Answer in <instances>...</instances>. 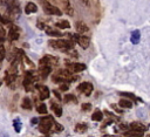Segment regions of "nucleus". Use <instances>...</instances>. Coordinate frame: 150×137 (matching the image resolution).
<instances>
[{
	"label": "nucleus",
	"mask_w": 150,
	"mask_h": 137,
	"mask_svg": "<svg viewBox=\"0 0 150 137\" xmlns=\"http://www.w3.org/2000/svg\"><path fill=\"white\" fill-rule=\"evenodd\" d=\"M49 44L53 47V48H56V49H61V50H69V49H73V41H69V40H63V39H57V40H50L49 41Z\"/></svg>",
	"instance_id": "nucleus-1"
},
{
	"label": "nucleus",
	"mask_w": 150,
	"mask_h": 137,
	"mask_svg": "<svg viewBox=\"0 0 150 137\" xmlns=\"http://www.w3.org/2000/svg\"><path fill=\"white\" fill-rule=\"evenodd\" d=\"M39 121H40V122H39V130H40L41 132H43V133H47V132L50 130L52 125L54 124L53 117H50V116L43 117V118H41V119H39Z\"/></svg>",
	"instance_id": "nucleus-2"
},
{
	"label": "nucleus",
	"mask_w": 150,
	"mask_h": 137,
	"mask_svg": "<svg viewBox=\"0 0 150 137\" xmlns=\"http://www.w3.org/2000/svg\"><path fill=\"white\" fill-rule=\"evenodd\" d=\"M41 5H42V8L45 11V13L47 14H50V15H61L62 12L56 7V6H53L52 4H49L48 1L46 0H41Z\"/></svg>",
	"instance_id": "nucleus-3"
},
{
	"label": "nucleus",
	"mask_w": 150,
	"mask_h": 137,
	"mask_svg": "<svg viewBox=\"0 0 150 137\" xmlns=\"http://www.w3.org/2000/svg\"><path fill=\"white\" fill-rule=\"evenodd\" d=\"M71 37H73V41H76L82 48H88L89 42H90L88 36H83V35H80V34H74Z\"/></svg>",
	"instance_id": "nucleus-4"
},
{
	"label": "nucleus",
	"mask_w": 150,
	"mask_h": 137,
	"mask_svg": "<svg viewBox=\"0 0 150 137\" xmlns=\"http://www.w3.org/2000/svg\"><path fill=\"white\" fill-rule=\"evenodd\" d=\"M33 85H34V77L32 73H26L25 80H23V87L26 89V91H32L33 90Z\"/></svg>",
	"instance_id": "nucleus-5"
},
{
	"label": "nucleus",
	"mask_w": 150,
	"mask_h": 137,
	"mask_svg": "<svg viewBox=\"0 0 150 137\" xmlns=\"http://www.w3.org/2000/svg\"><path fill=\"white\" fill-rule=\"evenodd\" d=\"M55 63H57V57H54V56H50V55H46L40 60V66H49V67H52Z\"/></svg>",
	"instance_id": "nucleus-6"
},
{
	"label": "nucleus",
	"mask_w": 150,
	"mask_h": 137,
	"mask_svg": "<svg viewBox=\"0 0 150 137\" xmlns=\"http://www.w3.org/2000/svg\"><path fill=\"white\" fill-rule=\"evenodd\" d=\"M77 89H79L81 93H83L86 96H89V95L93 93V84L89 83V82H83V83H81V84L77 87Z\"/></svg>",
	"instance_id": "nucleus-7"
},
{
	"label": "nucleus",
	"mask_w": 150,
	"mask_h": 137,
	"mask_svg": "<svg viewBox=\"0 0 150 137\" xmlns=\"http://www.w3.org/2000/svg\"><path fill=\"white\" fill-rule=\"evenodd\" d=\"M38 90H39V96H40V100H47L49 97V90L46 85H36Z\"/></svg>",
	"instance_id": "nucleus-8"
},
{
	"label": "nucleus",
	"mask_w": 150,
	"mask_h": 137,
	"mask_svg": "<svg viewBox=\"0 0 150 137\" xmlns=\"http://www.w3.org/2000/svg\"><path fill=\"white\" fill-rule=\"evenodd\" d=\"M68 69L71 73H80L86 69V66L82 63H70V64H68Z\"/></svg>",
	"instance_id": "nucleus-9"
},
{
	"label": "nucleus",
	"mask_w": 150,
	"mask_h": 137,
	"mask_svg": "<svg viewBox=\"0 0 150 137\" xmlns=\"http://www.w3.org/2000/svg\"><path fill=\"white\" fill-rule=\"evenodd\" d=\"M19 35H20L19 28H18L15 25H11V27H9V39H11L12 41L18 40V39H19Z\"/></svg>",
	"instance_id": "nucleus-10"
},
{
	"label": "nucleus",
	"mask_w": 150,
	"mask_h": 137,
	"mask_svg": "<svg viewBox=\"0 0 150 137\" xmlns=\"http://www.w3.org/2000/svg\"><path fill=\"white\" fill-rule=\"evenodd\" d=\"M129 128L132 130H136V131H141V132H144L146 130V126L141 122H134L129 125Z\"/></svg>",
	"instance_id": "nucleus-11"
},
{
	"label": "nucleus",
	"mask_w": 150,
	"mask_h": 137,
	"mask_svg": "<svg viewBox=\"0 0 150 137\" xmlns=\"http://www.w3.org/2000/svg\"><path fill=\"white\" fill-rule=\"evenodd\" d=\"M16 76H18V75H16V73H15V71H9V70H8V71L6 73V76H5L6 83H7L8 85H9V84H12V83L16 80Z\"/></svg>",
	"instance_id": "nucleus-12"
},
{
	"label": "nucleus",
	"mask_w": 150,
	"mask_h": 137,
	"mask_svg": "<svg viewBox=\"0 0 150 137\" xmlns=\"http://www.w3.org/2000/svg\"><path fill=\"white\" fill-rule=\"evenodd\" d=\"M143 135V132L141 131H136V130H132V129H128L125 131V133L123 135V137H141Z\"/></svg>",
	"instance_id": "nucleus-13"
},
{
	"label": "nucleus",
	"mask_w": 150,
	"mask_h": 137,
	"mask_svg": "<svg viewBox=\"0 0 150 137\" xmlns=\"http://www.w3.org/2000/svg\"><path fill=\"white\" fill-rule=\"evenodd\" d=\"M36 11H38V7H36V5H35L34 2H28V4L26 5V7H25V12H26L27 14L35 13Z\"/></svg>",
	"instance_id": "nucleus-14"
},
{
	"label": "nucleus",
	"mask_w": 150,
	"mask_h": 137,
	"mask_svg": "<svg viewBox=\"0 0 150 137\" xmlns=\"http://www.w3.org/2000/svg\"><path fill=\"white\" fill-rule=\"evenodd\" d=\"M61 2H62V6H63L64 12H66L67 14H69V15H73V8H71V6H70L69 0H61Z\"/></svg>",
	"instance_id": "nucleus-15"
},
{
	"label": "nucleus",
	"mask_w": 150,
	"mask_h": 137,
	"mask_svg": "<svg viewBox=\"0 0 150 137\" xmlns=\"http://www.w3.org/2000/svg\"><path fill=\"white\" fill-rule=\"evenodd\" d=\"M50 70H52V67H49V66H40V74H41V77H42V78L47 77L48 74L50 73Z\"/></svg>",
	"instance_id": "nucleus-16"
},
{
	"label": "nucleus",
	"mask_w": 150,
	"mask_h": 137,
	"mask_svg": "<svg viewBox=\"0 0 150 137\" xmlns=\"http://www.w3.org/2000/svg\"><path fill=\"white\" fill-rule=\"evenodd\" d=\"M76 29L79 33H84V32H88V26L83 21H77L76 22Z\"/></svg>",
	"instance_id": "nucleus-17"
},
{
	"label": "nucleus",
	"mask_w": 150,
	"mask_h": 137,
	"mask_svg": "<svg viewBox=\"0 0 150 137\" xmlns=\"http://www.w3.org/2000/svg\"><path fill=\"white\" fill-rule=\"evenodd\" d=\"M52 110L54 111V114H55L57 117H60V116L62 115V108H61L57 103H55V102L52 103Z\"/></svg>",
	"instance_id": "nucleus-18"
},
{
	"label": "nucleus",
	"mask_w": 150,
	"mask_h": 137,
	"mask_svg": "<svg viewBox=\"0 0 150 137\" xmlns=\"http://www.w3.org/2000/svg\"><path fill=\"white\" fill-rule=\"evenodd\" d=\"M46 33H47L48 35H50V36H62V33H61L60 30L53 29V28H50V27H47V28H46Z\"/></svg>",
	"instance_id": "nucleus-19"
},
{
	"label": "nucleus",
	"mask_w": 150,
	"mask_h": 137,
	"mask_svg": "<svg viewBox=\"0 0 150 137\" xmlns=\"http://www.w3.org/2000/svg\"><path fill=\"white\" fill-rule=\"evenodd\" d=\"M102 118H103V114H102V111H100V110H95L94 114H93V116H91V119L98 122V121H102Z\"/></svg>",
	"instance_id": "nucleus-20"
},
{
	"label": "nucleus",
	"mask_w": 150,
	"mask_h": 137,
	"mask_svg": "<svg viewBox=\"0 0 150 137\" xmlns=\"http://www.w3.org/2000/svg\"><path fill=\"white\" fill-rule=\"evenodd\" d=\"M56 27L62 28V29H66V28H69V27H70V23H69L67 20H61V21L56 22Z\"/></svg>",
	"instance_id": "nucleus-21"
},
{
	"label": "nucleus",
	"mask_w": 150,
	"mask_h": 137,
	"mask_svg": "<svg viewBox=\"0 0 150 137\" xmlns=\"http://www.w3.org/2000/svg\"><path fill=\"white\" fill-rule=\"evenodd\" d=\"M131 42L132 43H138V41H139V32L138 30H134L132 33H131Z\"/></svg>",
	"instance_id": "nucleus-22"
},
{
	"label": "nucleus",
	"mask_w": 150,
	"mask_h": 137,
	"mask_svg": "<svg viewBox=\"0 0 150 137\" xmlns=\"http://www.w3.org/2000/svg\"><path fill=\"white\" fill-rule=\"evenodd\" d=\"M2 42H4V37H0V62L4 60V57H5V55H6L5 47H4Z\"/></svg>",
	"instance_id": "nucleus-23"
},
{
	"label": "nucleus",
	"mask_w": 150,
	"mask_h": 137,
	"mask_svg": "<svg viewBox=\"0 0 150 137\" xmlns=\"http://www.w3.org/2000/svg\"><path fill=\"white\" fill-rule=\"evenodd\" d=\"M64 102L66 103H69V102H73V103H76L77 102V100H76V97L74 96V95H71V94H67L66 96H64Z\"/></svg>",
	"instance_id": "nucleus-24"
},
{
	"label": "nucleus",
	"mask_w": 150,
	"mask_h": 137,
	"mask_svg": "<svg viewBox=\"0 0 150 137\" xmlns=\"http://www.w3.org/2000/svg\"><path fill=\"white\" fill-rule=\"evenodd\" d=\"M118 104H120V107H122V108H131V107H132V103H131V101H129V100H121Z\"/></svg>",
	"instance_id": "nucleus-25"
},
{
	"label": "nucleus",
	"mask_w": 150,
	"mask_h": 137,
	"mask_svg": "<svg viewBox=\"0 0 150 137\" xmlns=\"http://www.w3.org/2000/svg\"><path fill=\"white\" fill-rule=\"evenodd\" d=\"M21 107H22L23 109H30V108H32V102H30V100H29V98H27V97H26V98H23Z\"/></svg>",
	"instance_id": "nucleus-26"
},
{
	"label": "nucleus",
	"mask_w": 150,
	"mask_h": 137,
	"mask_svg": "<svg viewBox=\"0 0 150 137\" xmlns=\"http://www.w3.org/2000/svg\"><path fill=\"white\" fill-rule=\"evenodd\" d=\"M75 130H76L77 132H84V131L87 130V124H84V123H79V124H76Z\"/></svg>",
	"instance_id": "nucleus-27"
},
{
	"label": "nucleus",
	"mask_w": 150,
	"mask_h": 137,
	"mask_svg": "<svg viewBox=\"0 0 150 137\" xmlns=\"http://www.w3.org/2000/svg\"><path fill=\"white\" fill-rule=\"evenodd\" d=\"M36 110H38V112H40V114H46V112H47V107H46V104L42 103V104L38 105Z\"/></svg>",
	"instance_id": "nucleus-28"
},
{
	"label": "nucleus",
	"mask_w": 150,
	"mask_h": 137,
	"mask_svg": "<svg viewBox=\"0 0 150 137\" xmlns=\"http://www.w3.org/2000/svg\"><path fill=\"white\" fill-rule=\"evenodd\" d=\"M68 84H66L64 82H61V84H60V90H62V91H66V90H68Z\"/></svg>",
	"instance_id": "nucleus-29"
},
{
	"label": "nucleus",
	"mask_w": 150,
	"mask_h": 137,
	"mask_svg": "<svg viewBox=\"0 0 150 137\" xmlns=\"http://www.w3.org/2000/svg\"><path fill=\"white\" fill-rule=\"evenodd\" d=\"M82 109H83L84 111H88V110L91 109V105H90L89 103H83V104H82Z\"/></svg>",
	"instance_id": "nucleus-30"
},
{
	"label": "nucleus",
	"mask_w": 150,
	"mask_h": 137,
	"mask_svg": "<svg viewBox=\"0 0 150 137\" xmlns=\"http://www.w3.org/2000/svg\"><path fill=\"white\" fill-rule=\"evenodd\" d=\"M54 126H55L56 131H59V132H61V131L63 130V126H62V125H60L59 123H54Z\"/></svg>",
	"instance_id": "nucleus-31"
},
{
	"label": "nucleus",
	"mask_w": 150,
	"mask_h": 137,
	"mask_svg": "<svg viewBox=\"0 0 150 137\" xmlns=\"http://www.w3.org/2000/svg\"><path fill=\"white\" fill-rule=\"evenodd\" d=\"M121 95H122V96H127V97H130V98H134V100L136 98V97H135V95H132V94H129V93H121Z\"/></svg>",
	"instance_id": "nucleus-32"
},
{
	"label": "nucleus",
	"mask_w": 150,
	"mask_h": 137,
	"mask_svg": "<svg viewBox=\"0 0 150 137\" xmlns=\"http://www.w3.org/2000/svg\"><path fill=\"white\" fill-rule=\"evenodd\" d=\"M5 29H4V27L2 26H0V37H4L5 36Z\"/></svg>",
	"instance_id": "nucleus-33"
},
{
	"label": "nucleus",
	"mask_w": 150,
	"mask_h": 137,
	"mask_svg": "<svg viewBox=\"0 0 150 137\" xmlns=\"http://www.w3.org/2000/svg\"><path fill=\"white\" fill-rule=\"evenodd\" d=\"M53 93H54V95L56 96V98H57V100H61V96H60V94H59V93H57L56 90H54Z\"/></svg>",
	"instance_id": "nucleus-34"
},
{
	"label": "nucleus",
	"mask_w": 150,
	"mask_h": 137,
	"mask_svg": "<svg viewBox=\"0 0 150 137\" xmlns=\"http://www.w3.org/2000/svg\"><path fill=\"white\" fill-rule=\"evenodd\" d=\"M38 122H39V119H36V118H33V119H32V123H33V124H35V123H38Z\"/></svg>",
	"instance_id": "nucleus-35"
},
{
	"label": "nucleus",
	"mask_w": 150,
	"mask_h": 137,
	"mask_svg": "<svg viewBox=\"0 0 150 137\" xmlns=\"http://www.w3.org/2000/svg\"><path fill=\"white\" fill-rule=\"evenodd\" d=\"M0 1H1V4H4V5H6V4H7V1H8V0H0Z\"/></svg>",
	"instance_id": "nucleus-36"
},
{
	"label": "nucleus",
	"mask_w": 150,
	"mask_h": 137,
	"mask_svg": "<svg viewBox=\"0 0 150 137\" xmlns=\"http://www.w3.org/2000/svg\"><path fill=\"white\" fill-rule=\"evenodd\" d=\"M103 137H112V136H109V135H105V136H103Z\"/></svg>",
	"instance_id": "nucleus-37"
},
{
	"label": "nucleus",
	"mask_w": 150,
	"mask_h": 137,
	"mask_svg": "<svg viewBox=\"0 0 150 137\" xmlns=\"http://www.w3.org/2000/svg\"><path fill=\"white\" fill-rule=\"evenodd\" d=\"M0 85H1V81H0Z\"/></svg>",
	"instance_id": "nucleus-38"
}]
</instances>
